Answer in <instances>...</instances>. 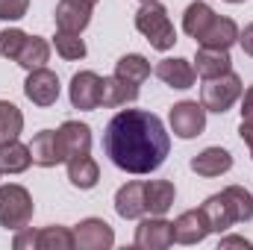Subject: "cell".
Returning <instances> with one entry per match:
<instances>
[{
  "label": "cell",
  "mask_w": 253,
  "mask_h": 250,
  "mask_svg": "<svg viewBox=\"0 0 253 250\" xmlns=\"http://www.w3.org/2000/svg\"><path fill=\"white\" fill-rule=\"evenodd\" d=\"M115 212L124 221H138L147 215V203H144V183L132 180L115 191Z\"/></svg>",
  "instance_id": "13"
},
{
  "label": "cell",
  "mask_w": 253,
  "mask_h": 250,
  "mask_svg": "<svg viewBox=\"0 0 253 250\" xmlns=\"http://www.w3.org/2000/svg\"><path fill=\"white\" fill-rule=\"evenodd\" d=\"M68 180L71 186L80 188V191H88L100 183V165L85 153V156H74L68 159Z\"/></svg>",
  "instance_id": "23"
},
{
  "label": "cell",
  "mask_w": 253,
  "mask_h": 250,
  "mask_svg": "<svg viewBox=\"0 0 253 250\" xmlns=\"http://www.w3.org/2000/svg\"><path fill=\"white\" fill-rule=\"evenodd\" d=\"M59 91H62V83H59V77H56L47 65H44V68H36V71L27 74L24 94H27L30 103L47 109V106H53V103L59 100Z\"/></svg>",
  "instance_id": "6"
},
{
  "label": "cell",
  "mask_w": 253,
  "mask_h": 250,
  "mask_svg": "<svg viewBox=\"0 0 253 250\" xmlns=\"http://www.w3.org/2000/svg\"><path fill=\"white\" fill-rule=\"evenodd\" d=\"M27 39H30V36H27L24 30H18V27L3 30V33H0V56H3V59H9V62H15Z\"/></svg>",
  "instance_id": "31"
},
{
  "label": "cell",
  "mask_w": 253,
  "mask_h": 250,
  "mask_svg": "<svg viewBox=\"0 0 253 250\" xmlns=\"http://www.w3.org/2000/svg\"><path fill=\"white\" fill-rule=\"evenodd\" d=\"M245 85H242V77L227 71L221 77H212V80H203V88H200V103L206 112H215V115H224L233 109V103L242 97Z\"/></svg>",
  "instance_id": "4"
},
{
  "label": "cell",
  "mask_w": 253,
  "mask_h": 250,
  "mask_svg": "<svg viewBox=\"0 0 253 250\" xmlns=\"http://www.w3.org/2000/svg\"><path fill=\"white\" fill-rule=\"evenodd\" d=\"M233 168V153L224 150V147H206L200 150L194 159H191V171L203 180H212V177H221Z\"/></svg>",
  "instance_id": "14"
},
{
  "label": "cell",
  "mask_w": 253,
  "mask_h": 250,
  "mask_svg": "<svg viewBox=\"0 0 253 250\" xmlns=\"http://www.w3.org/2000/svg\"><path fill=\"white\" fill-rule=\"evenodd\" d=\"M74 230L50 224L44 230H39V250H74Z\"/></svg>",
  "instance_id": "28"
},
{
  "label": "cell",
  "mask_w": 253,
  "mask_h": 250,
  "mask_svg": "<svg viewBox=\"0 0 253 250\" xmlns=\"http://www.w3.org/2000/svg\"><path fill=\"white\" fill-rule=\"evenodd\" d=\"M103 153L126 174H153L171 153V132L147 109H121L103 129Z\"/></svg>",
  "instance_id": "1"
},
{
  "label": "cell",
  "mask_w": 253,
  "mask_h": 250,
  "mask_svg": "<svg viewBox=\"0 0 253 250\" xmlns=\"http://www.w3.org/2000/svg\"><path fill=\"white\" fill-rule=\"evenodd\" d=\"M135 248L141 250H165L174 245V227L171 221H165V215H150L141 218L135 227Z\"/></svg>",
  "instance_id": "8"
},
{
  "label": "cell",
  "mask_w": 253,
  "mask_h": 250,
  "mask_svg": "<svg viewBox=\"0 0 253 250\" xmlns=\"http://www.w3.org/2000/svg\"><path fill=\"white\" fill-rule=\"evenodd\" d=\"M191 65H194L200 80H212V77H221V74L233 71V56L224 47H203L200 44V50H197V56H194Z\"/></svg>",
  "instance_id": "17"
},
{
  "label": "cell",
  "mask_w": 253,
  "mask_h": 250,
  "mask_svg": "<svg viewBox=\"0 0 253 250\" xmlns=\"http://www.w3.org/2000/svg\"><path fill=\"white\" fill-rule=\"evenodd\" d=\"M168 124H171V132H174L177 138H183V141L197 138V135H203V129H206V109H203V103H197V100H180V103L171 106Z\"/></svg>",
  "instance_id": "5"
},
{
  "label": "cell",
  "mask_w": 253,
  "mask_h": 250,
  "mask_svg": "<svg viewBox=\"0 0 253 250\" xmlns=\"http://www.w3.org/2000/svg\"><path fill=\"white\" fill-rule=\"evenodd\" d=\"M33 212H36V203H33V194L18 183H6L0 186V227L3 230H21V227H30L33 221Z\"/></svg>",
  "instance_id": "3"
},
{
  "label": "cell",
  "mask_w": 253,
  "mask_h": 250,
  "mask_svg": "<svg viewBox=\"0 0 253 250\" xmlns=\"http://www.w3.org/2000/svg\"><path fill=\"white\" fill-rule=\"evenodd\" d=\"M239 24L233 21V18H227V15H215L212 18V24L206 27V33L197 39V44H203V47H224V50H230L233 44H239Z\"/></svg>",
  "instance_id": "16"
},
{
  "label": "cell",
  "mask_w": 253,
  "mask_h": 250,
  "mask_svg": "<svg viewBox=\"0 0 253 250\" xmlns=\"http://www.w3.org/2000/svg\"><path fill=\"white\" fill-rule=\"evenodd\" d=\"M171 227H174V242L177 245H200L209 236V224H206V215L200 209L183 212L177 221H171Z\"/></svg>",
  "instance_id": "15"
},
{
  "label": "cell",
  "mask_w": 253,
  "mask_h": 250,
  "mask_svg": "<svg viewBox=\"0 0 253 250\" xmlns=\"http://www.w3.org/2000/svg\"><path fill=\"white\" fill-rule=\"evenodd\" d=\"M200 212L206 215L209 233H227V230L236 224V215H233V209H230V203H227V197H224L221 191L212 194V197H206V200L200 203Z\"/></svg>",
  "instance_id": "20"
},
{
  "label": "cell",
  "mask_w": 253,
  "mask_h": 250,
  "mask_svg": "<svg viewBox=\"0 0 253 250\" xmlns=\"http://www.w3.org/2000/svg\"><path fill=\"white\" fill-rule=\"evenodd\" d=\"M15 62L21 65L24 71L44 68V65L50 62V42L42 39V36H30V39L24 42V47H21V53H18Z\"/></svg>",
  "instance_id": "25"
},
{
  "label": "cell",
  "mask_w": 253,
  "mask_h": 250,
  "mask_svg": "<svg viewBox=\"0 0 253 250\" xmlns=\"http://www.w3.org/2000/svg\"><path fill=\"white\" fill-rule=\"evenodd\" d=\"M12 248L15 250H39V230H33V227H21V230H15Z\"/></svg>",
  "instance_id": "33"
},
{
  "label": "cell",
  "mask_w": 253,
  "mask_h": 250,
  "mask_svg": "<svg viewBox=\"0 0 253 250\" xmlns=\"http://www.w3.org/2000/svg\"><path fill=\"white\" fill-rule=\"evenodd\" d=\"M153 74H156L165 85L180 88V91H186V88H191V85L197 83V71H194V65H191L189 59H183V56L162 59V62L153 68Z\"/></svg>",
  "instance_id": "12"
},
{
  "label": "cell",
  "mask_w": 253,
  "mask_h": 250,
  "mask_svg": "<svg viewBox=\"0 0 253 250\" xmlns=\"http://www.w3.org/2000/svg\"><path fill=\"white\" fill-rule=\"evenodd\" d=\"M221 194L227 197V203H230V209L236 215V224L253 221V194L245 186H227Z\"/></svg>",
  "instance_id": "27"
},
{
  "label": "cell",
  "mask_w": 253,
  "mask_h": 250,
  "mask_svg": "<svg viewBox=\"0 0 253 250\" xmlns=\"http://www.w3.org/2000/svg\"><path fill=\"white\" fill-rule=\"evenodd\" d=\"M135 30L150 42L153 50H171L177 44V30H174V21L168 15V9L159 3V0H147L138 6L135 12Z\"/></svg>",
  "instance_id": "2"
},
{
  "label": "cell",
  "mask_w": 253,
  "mask_h": 250,
  "mask_svg": "<svg viewBox=\"0 0 253 250\" xmlns=\"http://www.w3.org/2000/svg\"><path fill=\"white\" fill-rule=\"evenodd\" d=\"M74 245L80 250H109L115 245V230L103 218H83L74 227Z\"/></svg>",
  "instance_id": "9"
},
{
  "label": "cell",
  "mask_w": 253,
  "mask_h": 250,
  "mask_svg": "<svg viewBox=\"0 0 253 250\" xmlns=\"http://www.w3.org/2000/svg\"><path fill=\"white\" fill-rule=\"evenodd\" d=\"M239 44H242V50L253 59V24H248V27L239 33Z\"/></svg>",
  "instance_id": "35"
},
{
  "label": "cell",
  "mask_w": 253,
  "mask_h": 250,
  "mask_svg": "<svg viewBox=\"0 0 253 250\" xmlns=\"http://www.w3.org/2000/svg\"><path fill=\"white\" fill-rule=\"evenodd\" d=\"M88 3H91V6H97V3H100V0H88Z\"/></svg>",
  "instance_id": "39"
},
{
  "label": "cell",
  "mask_w": 253,
  "mask_h": 250,
  "mask_svg": "<svg viewBox=\"0 0 253 250\" xmlns=\"http://www.w3.org/2000/svg\"><path fill=\"white\" fill-rule=\"evenodd\" d=\"M91 12L94 6L88 0H59L56 3V30H65V33H83L88 24H91Z\"/></svg>",
  "instance_id": "11"
},
{
  "label": "cell",
  "mask_w": 253,
  "mask_h": 250,
  "mask_svg": "<svg viewBox=\"0 0 253 250\" xmlns=\"http://www.w3.org/2000/svg\"><path fill=\"white\" fill-rule=\"evenodd\" d=\"M242 121H251L253 124V85H248L245 91H242Z\"/></svg>",
  "instance_id": "34"
},
{
  "label": "cell",
  "mask_w": 253,
  "mask_h": 250,
  "mask_svg": "<svg viewBox=\"0 0 253 250\" xmlns=\"http://www.w3.org/2000/svg\"><path fill=\"white\" fill-rule=\"evenodd\" d=\"M30 165H33L30 144H21L18 138L0 141V171L3 174H24Z\"/></svg>",
  "instance_id": "22"
},
{
  "label": "cell",
  "mask_w": 253,
  "mask_h": 250,
  "mask_svg": "<svg viewBox=\"0 0 253 250\" xmlns=\"http://www.w3.org/2000/svg\"><path fill=\"white\" fill-rule=\"evenodd\" d=\"M227 248H251V242L242 239V236H224L221 239V250H227Z\"/></svg>",
  "instance_id": "37"
},
{
  "label": "cell",
  "mask_w": 253,
  "mask_h": 250,
  "mask_svg": "<svg viewBox=\"0 0 253 250\" xmlns=\"http://www.w3.org/2000/svg\"><path fill=\"white\" fill-rule=\"evenodd\" d=\"M212 18H215V9L206 0H194V3L186 6V12H183V33L197 42L206 33V27L212 24Z\"/></svg>",
  "instance_id": "24"
},
{
  "label": "cell",
  "mask_w": 253,
  "mask_h": 250,
  "mask_svg": "<svg viewBox=\"0 0 253 250\" xmlns=\"http://www.w3.org/2000/svg\"><path fill=\"white\" fill-rule=\"evenodd\" d=\"M239 135H242V141L248 144L251 159H253V124H251V121H242V124H239Z\"/></svg>",
  "instance_id": "36"
},
{
  "label": "cell",
  "mask_w": 253,
  "mask_h": 250,
  "mask_svg": "<svg viewBox=\"0 0 253 250\" xmlns=\"http://www.w3.org/2000/svg\"><path fill=\"white\" fill-rule=\"evenodd\" d=\"M56 138H59V150H62V159H74V156H85L91 150V126L80 124V121H65L56 129Z\"/></svg>",
  "instance_id": "10"
},
{
  "label": "cell",
  "mask_w": 253,
  "mask_h": 250,
  "mask_svg": "<svg viewBox=\"0 0 253 250\" xmlns=\"http://www.w3.org/2000/svg\"><path fill=\"white\" fill-rule=\"evenodd\" d=\"M138 3H147V0H138Z\"/></svg>",
  "instance_id": "40"
},
{
  "label": "cell",
  "mask_w": 253,
  "mask_h": 250,
  "mask_svg": "<svg viewBox=\"0 0 253 250\" xmlns=\"http://www.w3.org/2000/svg\"><path fill=\"white\" fill-rule=\"evenodd\" d=\"M177 200V188L171 180H147L144 183V203L150 215H165Z\"/></svg>",
  "instance_id": "21"
},
{
  "label": "cell",
  "mask_w": 253,
  "mask_h": 250,
  "mask_svg": "<svg viewBox=\"0 0 253 250\" xmlns=\"http://www.w3.org/2000/svg\"><path fill=\"white\" fill-rule=\"evenodd\" d=\"M53 47H56V53L62 56L65 62H80V59H85V42L80 39V33L56 30V36H53Z\"/></svg>",
  "instance_id": "29"
},
{
  "label": "cell",
  "mask_w": 253,
  "mask_h": 250,
  "mask_svg": "<svg viewBox=\"0 0 253 250\" xmlns=\"http://www.w3.org/2000/svg\"><path fill=\"white\" fill-rule=\"evenodd\" d=\"M132 100H138V85L126 83L115 74L100 80V106L103 109H118V106H126Z\"/></svg>",
  "instance_id": "19"
},
{
  "label": "cell",
  "mask_w": 253,
  "mask_h": 250,
  "mask_svg": "<svg viewBox=\"0 0 253 250\" xmlns=\"http://www.w3.org/2000/svg\"><path fill=\"white\" fill-rule=\"evenodd\" d=\"M100 74L94 71H80L71 77V85H68V97H71V106L80 109V112H94L100 109Z\"/></svg>",
  "instance_id": "7"
},
{
  "label": "cell",
  "mask_w": 253,
  "mask_h": 250,
  "mask_svg": "<svg viewBox=\"0 0 253 250\" xmlns=\"http://www.w3.org/2000/svg\"><path fill=\"white\" fill-rule=\"evenodd\" d=\"M30 9V0H0V21H21Z\"/></svg>",
  "instance_id": "32"
},
{
  "label": "cell",
  "mask_w": 253,
  "mask_h": 250,
  "mask_svg": "<svg viewBox=\"0 0 253 250\" xmlns=\"http://www.w3.org/2000/svg\"><path fill=\"white\" fill-rule=\"evenodd\" d=\"M115 77H121L132 85H141L147 77H150V62L141 56V53H126L115 62Z\"/></svg>",
  "instance_id": "26"
},
{
  "label": "cell",
  "mask_w": 253,
  "mask_h": 250,
  "mask_svg": "<svg viewBox=\"0 0 253 250\" xmlns=\"http://www.w3.org/2000/svg\"><path fill=\"white\" fill-rule=\"evenodd\" d=\"M30 153H33V165L39 168H56L62 159V150H59V138H56V129H42L33 135L30 141Z\"/></svg>",
  "instance_id": "18"
},
{
  "label": "cell",
  "mask_w": 253,
  "mask_h": 250,
  "mask_svg": "<svg viewBox=\"0 0 253 250\" xmlns=\"http://www.w3.org/2000/svg\"><path fill=\"white\" fill-rule=\"evenodd\" d=\"M0 177H3V171H0Z\"/></svg>",
  "instance_id": "41"
},
{
  "label": "cell",
  "mask_w": 253,
  "mask_h": 250,
  "mask_svg": "<svg viewBox=\"0 0 253 250\" xmlns=\"http://www.w3.org/2000/svg\"><path fill=\"white\" fill-rule=\"evenodd\" d=\"M24 132V115L15 103L0 100V141H12Z\"/></svg>",
  "instance_id": "30"
},
{
  "label": "cell",
  "mask_w": 253,
  "mask_h": 250,
  "mask_svg": "<svg viewBox=\"0 0 253 250\" xmlns=\"http://www.w3.org/2000/svg\"><path fill=\"white\" fill-rule=\"evenodd\" d=\"M224 3H248V0H224Z\"/></svg>",
  "instance_id": "38"
}]
</instances>
